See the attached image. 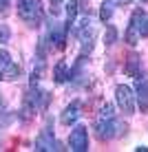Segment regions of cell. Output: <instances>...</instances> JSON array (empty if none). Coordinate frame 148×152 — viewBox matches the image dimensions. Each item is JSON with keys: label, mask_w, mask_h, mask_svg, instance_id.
I'll list each match as a JSON object with an SVG mask.
<instances>
[{"label": "cell", "mask_w": 148, "mask_h": 152, "mask_svg": "<svg viewBox=\"0 0 148 152\" xmlns=\"http://www.w3.org/2000/svg\"><path fill=\"white\" fill-rule=\"evenodd\" d=\"M95 130H97L99 141H110L113 137L119 134V121H117L113 104H104V106L99 108L97 119H95Z\"/></svg>", "instance_id": "6da1fadb"}, {"label": "cell", "mask_w": 148, "mask_h": 152, "mask_svg": "<svg viewBox=\"0 0 148 152\" xmlns=\"http://www.w3.org/2000/svg\"><path fill=\"white\" fill-rule=\"evenodd\" d=\"M141 38H148V13L144 9H135L133 15H130V20H128L124 40L128 42V44H137Z\"/></svg>", "instance_id": "7a4b0ae2"}, {"label": "cell", "mask_w": 148, "mask_h": 152, "mask_svg": "<svg viewBox=\"0 0 148 152\" xmlns=\"http://www.w3.org/2000/svg\"><path fill=\"white\" fill-rule=\"evenodd\" d=\"M15 9H18V18L22 22H27L29 27H40L42 20H44L42 0H18Z\"/></svg>", "instance_id": "3957f363"}, {"label": "cell", "mask_w": 148, "mask_h": 152, "mask_svg": "<svg viewBox=\"0 0 148 152\" xmlns=\"http://www.w3.org/2000/svg\"><path fill=\"white\" fill-rule=\"evenodd\" d=\"M115 104L124 115H135L137 99H135V91L128 84H117L115 86Z\"/></svg>", "instance_id": "277c9868"}, {"label": "cell", "mask_w": 148, "mask_h": 152, "mask_svg": "<svg viewBox=\"0 0 148 152\" xmlns=\"http://www.w3.org/2000/svg\"><path fill=\"white\" fill-rule=\"evenodd\" d=\"M75 33L80 35V42H82V53H91V51H93L95 35H97V31H95V24H93L91 15L82 18V24H80V27H75Z\"/></svg>", "instance_id": "5b68a950"}, {"label": "cell", "mask_w": 148, "mask_h": 152, "mask_svg": "<svg viewBox=\"0 0 148 152\" xmlns=\"http://www.w3.org/2000/svg\"><path fill=\"white\" fill-rule=\"evenodd\" d=\"M20 77V66L11 60V55L4 49H0V80L2 82H15Z\"/></svg>", "instance_id": "8992f818"}, {"label": "cell", "mask_w": 148, "mask_h": 152, "mask_svg": "<svg viewBox=\"0 0 148 152\" xmlns=\"http://www.w3.org/2000/svg\"><path fill=\"white\" fill-rule=\"evenodd\" d=\"M68 148L73 152H86L88 150V128L82 124L73 126L71 134H68Z\"/></svg>", "instance_id": "52a82bcc"}, {"label": "cell", "mask_w": 148, "mask_h": 152, "mask_svg": "<svg viewBox=\"0 0 148 152\" xmlns=\"http://www.w3.org/2000/svg\"><path fill=\"white\" fill-rule=\"evenodd\" d=\"M135 99L141 113H148V73H137L135 75Z\"/></svg>", "instance_id": "ba28073f"}, {"label": "cell", "mask_w": 148, "mask_h": 152, "mask_svg": "<svg viewBox=\"0 0 148 152\" xmlns=\"http://www.w3.org/2000/svg\"><path fill=\"white\" fill-rule=\"evenodd\" d=\"M35 150L42 152V150H57V141H55V134H53V128H51V121L40 130V134L35 137Z\"/></svg>", "instance_id": "9c48e42d"}, {"label": "cell", "mask_w": 148, "mask_h": 152, "mask_svg": "<svg viewBox=\"0 0 148 152\" xmlns=\"http://www.w3.org/2000/svg\"><path fill=\"white\" fill-rule=\"evenodd\" d=\"M80 115H82V104H80V99H73L71 104H66L64 110H62L60 121H62V126H73L80 119Z\"/></svg>", "instance_id": "30bf717a"}, {"label": "cell", "mask_w": 148, "mask_h": 152, "mask_svg": "<svg viewBox=\"0 0 148 152\" xmlns=\"http://www.w3.org/2000/svg\"><path fill=\"white\" fill-rule=\"evenodd\" d=\"M64 7H66V24H64V29L71 31V27L75 24V18H77V0H68Z\"/></svg>", "instance_id": "8fae6325"}, {"label": "cell", "mask_w": 148, "mask_h": 152, "mask_svg": "<svg viewBox=\"0 0 148 152\" xmlns=\"http://www.w3.org/2000/svg\"><path fill=\"white\" fill-rule=\"evenodd\" d=\"M66 77H68L66 62H64V60H60V62L55 64V69H53V80H55V84H64V82H66Z\"/></svg>", "instance_id": "7c38bea8"}, {"label": "cell", "mask_w": 148, "mask_h": 152, "mask_svg": "<svg viewBox=\"0 0 148 152\" xmlns=\"http://www.w3.org/2000/svg\"><path fill=\"white\" fill-rule=\"evenodd\" d=\"M110 15H113V0H104L102 7H99V20H102V22H108Z\"/></svg>", "instance_id": "4fadbf2b"}, {"label": "cell", "mask_w": 148, "mask_h": 152, "mask_svg": "<svg viewBox=\"0 0 148 152\" xmlns=\"http://www.w3.org/2000/svg\"><path fill=\"white\" fill-rule=\"evenodd\" d=\"M11 40V29L7 24H0V44H7Z\"/></svg>", "instance_id": "5bb4252c"}, {"label": "cell", "mask_w": 148, "mask_h": 152, "mask_svg": "<svg viewBox=\"0 0 148 152\" xmlns=\"http://www.w3.org/2000/svg\"><path fill=\"white\" fill-rule=\"evenodd\" d=\"M115 40H117V31H115V27H108L106 35H104V44L110 46V44H115Z\"/></svg>", "instance_id": "9a60e30c"}, {"label": "cell", "mask_w": 148, "mask_h": 152, "mask_svg": "<svg viewBox=\"0 0 148 152\" xmlns=\"http://www.w3.org/2000/svg\"><path fill=\"white\" fill-rule=\"evenodd\" d=\"M62 11V0H51V13L57 15Z\"/></svg>", "instance_id": "2e32d148"}, {"label": "cell", "mask_w": 148, "mask_h": 152, "mask_svg": "<svg viewBox=\"0 0 148 152\" xmlns=\"http://www.w3.org/2000/svg\"><path fill=\"white\" fill-rule=\"evenodd\" d=\"M9 4H11V0H0V15L9 11Z\"/></svg>", "instance_id": "e0dca14e"}, {"label": "cell", "mask_w": 148, "mask_h": 152, "mask_svg": "<svg viewBox=\"0 0 148 152\" xmlns=\"http://www.w3.org/2000/svg\"><path fill=\"white\" fill-rule=\"evenodd\" d=\"M135 150H137V152H148V148H146V145H137Z\"/></svg>", "instance_id": "ac0fdd59"}, {"label": "cell", "mask_w": 148, "mask_h": 152, "mask_svg": "<svg viewBox=\"0 0 148 152\" xmlns=\"http://www.w3.org/2000/svg\"><path fill=\"white\" fill-rule=\"evenodd\" d=\"M0 108H4V102H2V93H0Z\"/></svg>", "instance_id": "d6986e66"}, {"label": "cell", "mask_w": 148, "mask_h": 152, "mask_svg": "<svg viewBox=\"0 0 148 152\" xmlns=\"http://www.w3.org/2000/svg\"><path fill=\"white\" fill-rule=\"evenodd\" d=\"M117 2H124V4H128V2H133V0H117Z\"/></svg>", "instance_id": "ffe728a7"}]
</instances>
